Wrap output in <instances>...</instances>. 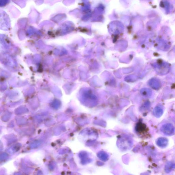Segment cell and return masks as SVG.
Wrapping results in <instances>:
<instances>
[{
  "label": "cell",
  "instance_id": "4",
  "mask_svg": "<svg viewBox=\"0 0 175 175\" xmlns=\"http://www.w3.org/2000/svg\"><path fill=\"white\" fill-rule=\"evenodd\" d=\"M164 112V110L161 106H158L154 109L153 111V115L157 118H159L162 115Z\"/></svg>",
  "mask_w": 175,
  "mask_h": 175
},
{
  "label": "cell",
  "instance_id": "2",
  "mask_svg": "<svg viewBox=\"0 0 175 175\" xmlns=\"http://www.w3.org/2000/svg\"><path fill=\"white\" fill-rule=\"evenodd\" d=\"M161 130L165 135L170 136L174 133L175 128L172 124L167 123L162 126Z\"/></svg>",
  "mask_w": 175,
  "mask_h": 175
},
{
  "label": "cell",
  "instance_id": "3",
  "mask_svg": "<svg viewBox=\"0 0 175 175\" xmlns=\"http://www.w3.org/2000/svg\"><path fill=\"white\" fill-rule=\"evenodd\" d=\"M149 85L152 88L155 90H158L161 87L160 81L158 79L155 78L151 79L149 81Z\"/></svg>",
  "mask_w": 175,
  "mask_h": 175
},
{
  "label": "cell",
  "instance_id": "5",
  "mask_svg": "<svg viewBox=\"0 0 175 175\" xmlns=\"http://www.w3.org/2000/svg\"><path fill=\"white\" fill-rule=\"evenodd\" d=\"M168 140L166 138L161 137L157 140L156 143L157 145L161 148H164L167 146L168 144Z\"/></svg>",
  "mask_w": 175,
  "mask_h": 175
},
{
  "label": "cell",
  "instance_id": "7",
  "mask_svg": "<svg viewBox=\"0 0 175 175\" xmlns=\"http://www.w3.org/2000/svg\"><path fill=\"white\" fill-rule=\"evenodd\" d=\"M143 94L148 97H150L152 94V92L149 89H145L143 91Z\"/></svg>",
  "mask_w": 175,
  "mask_h": 175
},
{
  "label": "cell",
  "instance_id": "1",
  "mask_svg": "<svg viewBox=\"0 0 175 175\" xmlns=\"http://www.w3.org/2000/svg\"><path fill=\"white\" fill-rule=\"evenodd\" d=\"M153 66L157 72L161 74H165L169 70V66L166 62L159 61L155 63Z\"/></svg>",
  "mask_w": 175,
  "mask_h": 175
},
{
  "label": "cell",
  "instance_id": "6",
  "mask_svg": "<svg viewBox=\"0 0 175 175\" xmlns=\"http://www.w3.org/2000/svg\"><path fill=\"white\" fill-rule=\"evenodd\" d=\"M175 169V164L172 162H169L165 167V170L167 173H169Z\"/></svg>",
  "mask_w": 175,
  "mask_h": 175
}]
</instances>
